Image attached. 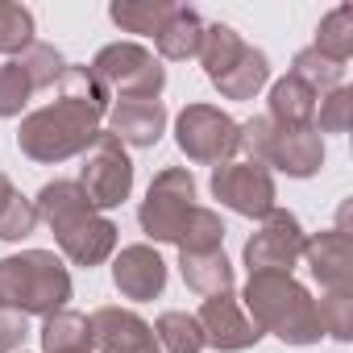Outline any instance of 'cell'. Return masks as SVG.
<instances>
[{"label":"cell","instance_id":"cell-21","mask_svg":"<svg viewBox=\"0 0 353 353\" xmlns=\"http://www.w3.org/2000/svg\"><path fill=\"white\" fill-rule=\"evenodd\" d=\"M38 336H42V353H96L92 349V324H88V316L71 312V307L46 316Z\"/></svg>","mask_w":353,"mask_h":353},{"label":"cell","instance_id":"cell-10","mask_svg":"<svg viewBox=\"0 0 353 353\" xmlns=\"http://www.w3.org/2000/svg\"><path fill=\"white\" fill-rule=\"evenodd\" d=\"M212 196L221 200V208L245 216V221H262L270 208H279V192H274V174L262 166V162H245V158H233V162H221L212 166Z\"/></svg>","mask_w":353,"mask_h":353},{"label":"cell","instance_id":"cell-3","mask_svg":"<svg viewBox=\"0 0 353 353\" xmlns=\"http://www.w3.org/2000/svg\"><path fill=\"white\" fill-rule=\"evenodd\" d=\"M237 299H241L245 316L258 324L262 336L270 332V336H279L283 345H295V349L320 345V336H324L316 299L295 274H250Z\"/></svg>","mask_w":353,"mask_h":353},{"label":"cell","instance_id":"cell-14","mask_svg":"<svg viewBox=\"0 0 353 353\" xmlns=\"http://www.w3.org/2000/svg\"><path fill=\"white\" fill-rule=\"evenodd\" d=\"M112 287L133 299V303H145V299H158L166 291V262L162 254L150 245V241H137V245H125L117 258H112Z\"/></svg>","mask_w":353,"mask_h":353},{"label":"cell","instance_id":"cell-23","mask_svg":"<svg viewBox=\"0 0 353 353\" xmlns=\"http://www.w3.org/2000/svg\"><path fill=\"white\" fill-rule=\"evenodd\" d=\"M150 328H154V341H158L162 353H204V349H208V345H204V332H200V320H196L192 312L170 307V312H162Z\"/></svg>","mask_w":353,"mask_h":353},{"label":"cell","instance_id":"cell-20","mask_svg":"<svg viewBox=\"0 0 353 353\" xmlns=\"http://www.w3.org/2000/svg\"><path fill=\"white\" fill-rule=\"evenodd\" d=\"M179 274L196 295H221L233 291V262L225 258V250H208V254H179Z\"/></svg>","mask_w":353,"mask_h":353},{"label":"cell","instance_id":"cell-19","mask_svg":"<svg viewBox=\"0 0 353 353\" xmlns=\"http://www.w3.org/2000/svg\"><path fill=\"white\" fill-rule=\"evenodd\" d=\"M266 83H270V59L258 46H245V54L225 75L212 79V88L221 92V100H254Z\"/></svg>","mask_w":353,"mask_h":353},{"label":"cell","instance_id":"cell-22","mask_svg":"<svg viewBox=\"0 0 353 353\" xmlns=\"http://www.w3.org/2000/svg\"><path fill=\"white\" fill-rule=\"evenodd\" d=\"M245 38L233 30V26H225V21H212V26H204V42H200V63H204V75H208V83L216 79V75H225L241 54H245Z\"/></svg>","mask_w":353,"mask_h":353},{"label":"cell","instance_id":"cell-1","mask_svg":"<svg viewBox=\"0 0 353 353\" xmlns=\"http://www.w3.org/2000/svg\"><path fill=\"white\" fill-rule=\"evenodd\" d=\"M54 88H59V100L26 112L21 129H17V150L42 166H59L67 158H79L96 141L100 121L112 108L108 88L88 67L67 63V71L59 75Z\"/></svg>","mask_w":353,"mask_h":353},{"label":"cell","instance_id":"cell-31","mask_svg":"<svg viewBox=\"0 0 353 353\" xmlns=\"http://www.w3.org/2000/svg\"><path fill=\"white\" fill-rule=\"evenodd\" d=\"M320 312V328L332 341H349L353 336V291H324L316 299Z\"/></svg>","mask_w":353,"mask_h":353},{"label":"cell","instance_id":"cell-6","mask_svg":"<svg viewBox=\"0 0 353 353\" xmlns=\"http://www.w3.org/2000/svg\"><path fill=\"white\" fill-rule=\"evenodd\" d=\"M196 208V174L188 166H166L154 174V183L137 208V225L154 245H174Z\"/></svg>","mask_w":353,"mask_h":353},{"label":"cell","instance_id":"cell-18","mask_svg":"<svg viewBox=\"0 0 353 353\" xmlns=\"http://www.w3.org/2000/svg\"><path fill=\"white\" fill-rule=\"evenodd\" d=\"M316 92L307 88V83H299L295 75H283V79H274L270 83V108H266V117L279 125V129H307L312 125V117H316Z\"/></svg>","mask_w":353,"mask_h":353},{"label":"cell","instance_id":"cell-25","mask_svg":"<svg viewBox=\"0 0 353 353\" xmlns=\"http://www.w3.org/2000/svg\"><path fill=\"white\" fill-rule=\"evenodd\" d=\"M312 50L324 54V59H332V63H341V67L353 59V9L349 5H336L332 13L320 17Z\"/></svg>","mask_w":353,"mask_h":353},{"label":"cell","instance_id":"cell-35","mask_svg":"<svg viewBox=\"0 0 353 353\" xmlns=\"http://www.w3.org/2000/svg\"><path fill=\"white\" fill-rule=\"evenodd\" d=\"M13 196H17V188H13V179H9V174H5V170H0V208H5V204H9Z\"/></svg>","mask_w":353,"mask_h":353},{"label":"cell","instance_id":"cell-11","mask_svg":"<svg viewBox=\"0 0 353 353\" xmlns=\"http://www.w3.org/2000/svg\"><path fill=\"white\" fill-rule=\"evenodd\" d=\"M196 320H200L204 345H208V349H216V353H245V349H254V345L262 341L258 324L245 316V307H241V299H237L233 291L204 295V303H200Z\"/></svg>","mask_w":353,"mask_h":353},{"label":"cell","instance_id":"cell-30","mask_svg":"<svg viewBox=\"0 0 353 353\" xmlns=\"http://www.w3.org/2000/svg\"><path fill=\"white\" fill-rule=\"evenodd\" d=\"M353 121V88H332L316 100V117H312V129L324 137V133H345Z\"/></svg>","mask_w":353,"mask_h":353},{"label":"cell","instance_id":"cell-36","mask_svg":"<svg viewBox=\"0 0 353 353\" xmlns=\"http://www.w3.org/2000/svg\"><path fill=\"white\" fill-rule=\"evenodd\" d=\"M21 353H26V349H21Z\"/></svg>","mask_w":353,"mask_h":353},{"label":"cell","instance_id":"cell-2","mask_svg":"<svg viewBox=\"0 0 353 353\" xmlns=\"http://www.w3.org/2000/svg\"><path fill=\"white\" fill-rule=\"evenodd\" d=\"M34 208H38V221H46V229L54 233L59 241V254L71 262V266H100L117 254V241H121V229L92 208V200L83 196V188L75 179H54L46 183L38 196H34Z\"/></svg>","mask_w":353,"mask_h":353},{"label":"cell","instance_id":"cell-28","mask_svg":"<svg viewBox=\"0 0 353 353\" xmlns=\"http://www.w3.org/2000/svg\"><path fill=\"white\" fill-rule=\"evenodd\" d=\"M34 13L17 0H0V54H26L38 38H34Z\"/></svg>","mask_w":353,"mask_h":353},{"label":"cell","instance_id":"cell-24","mask_svg":"<svg viewBox=\"0 0 353 353\" xmlns=\"http://www.w3.org/2000/svg\"><path fill=\"white\" fill-rule=\"evenodd\" d=\"M174 0H112L108 5V17L117 30L125 34H141V38H154L162 30V21L170 17Z\"/></svg>","mask_w":353,"mask_h":353},{"label":"cell","instance_id":"cell-16","mask_svg":"<svg viewBox=\"0 0 353 353\" xmlns=\"http://www.w3.org/2000/svg\"><path fill=\"white\" fill-rule=\"evenodd\" d=\"M108 133L121 141V145H133V150H154L166 133V104L162 100H112L108 108Z\"/></svg>","mask_w":353,"mask_h":353},{"label":"cell","instance_id":"cell-12","mask_svg":"<svg viewBox=\"0 0 353 353\" xmlns=\"http://www.w3.org/2000/svg\"><path fill=\"white\" fill-rule=\"evenodd\" d=\"M88 324H92V349L100 353H162L150 320H141L133 307H117V303L96 307Z\"/></svg>","mask_w":353,"mask_h":353},{"label":"cell","instance_id":"cell-34","mask_svg":"<svg viewBox=\"0 0 353 353\" xmlns=\"http://www.w3.org/2000/svg\"><path fill=\"white\" fill-rule=\"evenodd\" d=\"M26 336H30L26 316H17V312H9V307H0V353H21Z\"/></svg>","mask_w":353,"mask_h":353},{"label":"cell","instance_id":"cell-33","mask_svg":"<svg viewBox=\"0 0 353 353\" xmlns=\"http://www.w3.org/2000/svg\"><path fill=\"white\" fill-rule=\"evenodd\" d=\"M38 229V208L34 200H26L21 192L0 208V241H26Z\"/></svg>","mask_w":353,"mask_h":353},{"label":"cell","instance_id":"cell-5","mask_svg":"<svg viewBox=\"0 0 353 353\" xmlns=\"http://www.w3.org/2000/svg\"><path fill=\"white\" fill-rule=\"evenodd\" d=\"M112 100H158L166 88V67L141 42H108L88 67Z\"/></svg>","mask_w":353,"mask_h":353},{"label":"cell","instance_id":"cell-8","mask_svg":"<svg viewBox=\"0 0 353 353\" xmlns=\"http://www.w3.org/2000/svg\"><path fill=\"white\" fill-rule=\"evenodd\" d=\"M79 158H83V166H79V179L75 183L83 188V196L92 200L96 212L121 208L133 196V158H129V150L108 129H100L96 141Z\"/></svg>","mask_w":353,"mask_h":353},{"label":"cell","instance_id":"cell-29","mask_svg":"<svg viewBox=\"0 0 353 353\" xmlns=\"http://www.w3.org/2000/svg\"><path fill=\"white\" fill-rule=\"evenodd\" d=\"M17 63H21V71H26V79H30V88H34V92L54 88V83H59V75L67 71V59H63V54H59V46H50V42H34L26 54H17Z\"/></svg>","mask_w":353,"mask_h":353},{"label":"cell","instance_id":"cell-26","mask_svg":"<svg viewBox=\"0 0 353 353\" xmlns=\"http://www.w3.org/2000/svg\"><path fill=\"white\" fill-rule=\"evenodd\" d=\"M225 233H229V229H225L221 212L196 204L174 245H179V254H208V250H225Z\"/></svg>","mask_w":353,"mask_h":353},{"label":"cell","instance_id":"cell-9","mask_svg":"<svg viewBox=\"0 0 353 353\" xmlns=\"http://www.w3.org/2000/svg\"><path fill=\"white\" fill-rule=\"evenodd\" d=\"M303 225L295 212L287 208H270L262 221H258V233L245 241L241 258L250 266V274H291L303 258Z\"/></svg>","mask_w":353,"mask_h":353},{"label":"cell","instance_id":"cell-32","mask_svg":"<svg viewBox=\"0 0 353 353\" xmlns=\"http://www.w3.org/2000/svg\"><path fill=\"white\" fill-rule=\"evenodd\" d=\"M30 96H34V88H30V79H26L21 63H17V59H9L5 67H0V121L21 117V112H26V104H30Z\"/></svg>","mask_w":353,"mask_h":353},{"label":"cell","instance_id":"cell-15","mask_svg":"<svg viewBox=\"0 0 353 353\" xmlns=\"http://www.w3.org/2000/svg\"><path fill=\"white\" fill-rule=\"evenodd\" d=\"M262 166L283 170L287 179H312V174H320V166H324V137L312 125L307 129H279L274 125Z\"/></svg>","mask_w":353,"mask_h":353},{"label":"cell","instance_id":"cell-27","mask_svg":"<svg viewBox=\"0 0 353 353\" xmlns=\"http://www.w3.org/2000/svg\"><path fill=\"white\" fill-rule=\"evenodd\" d=\"M287 75H295L299 83H307L316 96H324V92H332V88L345 83V67L332 63V59H324V54H316L312 46H303V50L291 59V71H287Z\"/></svg>","mask_w":353,"mask_h":353},{"label":"cell","instance_id":"cell-4","mask_svg":"<svg viewBox=\"0 0 353 353\" xmlns=\"http://www.w3.org/2000/svg\"><path fill=\"white\" fill-rule=\"evenodd\" d=\"M75 295L71 270L54 250H21L0 258V307L17 316H54Z\"/></svg>","mask_w":353,"mask_h":353},{"label":"cell","instance_id":"cell-17","mask_svg":"<svg viewBox=\"0 0 353 353\" xmlns=\"http://www.w3.org/2000/svg\"><path fill=\"white\" fill-rule=\"evenodd\" d=\"M204 17L192 9V5H174L170 17L162 21V30L154 34V50H158V63H188L200 54V42H204Z\"/></svg>","mask_w":353,"mask_h":353},{"label":"cell","instance_id":"cell-13","mask_svg":"<svg viewBox=\"0 0 353 353\" xmlns=\"http://www.w3.org/2000/svg\"><path fill=\"white\" fill-rule=\"evenodd\" d=\"M307 274L320 283V291H353V241L345 229H324L303 241Z\"/></svg>","mask_w":353,"mask_h":353},{"label":"cell","instance_id":"cell-7","mask_svg":"<svg viewBox=\"0 0 353 353\" xmlns=\"http://www.w3.org/2000/svg\"><path fill=\"white\" fill-rule=\"evenodd\" d=\"M237 141H241V121H233L216 104H183L174 117V145L196 166L233 162Z\"/></svg>","mask_w":353,"mask_h":353}]
</instances>
